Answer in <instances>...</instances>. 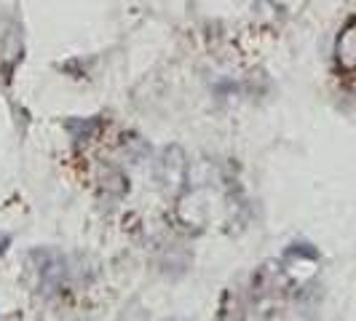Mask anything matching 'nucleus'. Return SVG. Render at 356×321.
<instances>
[{
  "label": "nucleus",
  "instance_id": "nucleus-1",
  "mask_svg": "<svg viewBox=\"0 0 356 321\" xmlns=\"http://www.w3.org/2000/svg\"><path fill=\"white\" fill-rule=\"evenodd\" d=\"M6 244H8V238H6V236H3V238H0V252L6 249Z\"/></svg>",
  "mask_w": 356,
  "mask_h": 321
}]
</instances>
